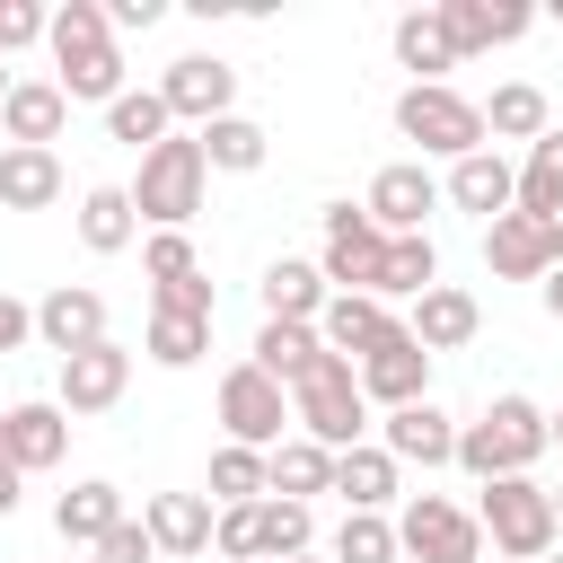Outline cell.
I'll list each match as a JSON object with an SVG mask.
<instances>
[{"instance_id": "cell-20", "label": "cell", "mask_w": 563, "mask_h": 563, "mask_svg": "<svg viewBox=\"0 0 563 563\" xmlns=\"http://www.w3.org/2000/svg\"><path fill=\"white\" fill-rule=\"evenodd\" d=\"M211 493H150L141 501V528H150V545L167 554V563H194V554H211Z\"/></svg>"}, {"instance_id": "cell-3", "label": "cell", "mask_w": 563, "mask_h": 563, "mask_svg": "<svg viewBox=\"0 0 563 563\" xmlns=\"http://www.w3.org/2000/svg\"><path fill=\"white\" fill-rule=\"evenodd\" d=\"M537 457H545V405H528V396H493L475 422H457V466H466L475 484L528 475Z\"/></svg>"}, {"instance_id": "cell-23", "label": "cell", "mask_w": 563, "mask_h": 563, "mask_svg": "<svg viewBox=\"0 0 563 563\" xmlns=\"http://www.w3.org/2000/svg\"><path fill=\"white\" fill-rule=\"evenodd\" d=\"M255 290H264V317H273V325H317V308L334 299V290H325V273H317L308 255H273Z\"/></svg>"}, {"instance_id": "cell-31", "label": "cell", "mask_w": 563, "mask_h": 563, "mask_svg": "<svg viewBox=\"0 0 563 563\" xmlns=\"http://www.w3.org/2000/svg\"><path fill=\"white\" fill-rule=\"evenodd\" d=\"M132 238H141L132 194H123V185H88V194H79V246H88V255H123Z\"/></svg>"}, {"instance_id": "cell-45", "label": "cell", "mask_w": 563, "mask_h": 563, "mask_svg": "<svg viewBox=\"0 0 563 563\" xmlns=\"http://www.w3.org/2000/svg\"><path fill=\"white\" fill-rule=\"evenodd\" d=\"M167 18V0H106V26L114 35H132V26H158Z\"/></svg>"}, {"instance_id": "cell-1", "label": "cell", "mask_w": 563, "mask_h": 563, "mask_svg": "<svg viewBox=\"0 0 563 563\" xmlns=\"http://www.w3.org/2000/svg\"><path fill=\"white\" fill-rule=\"evenodd\" d=\"M44 44H53V88L70 106H114L123 97V44L106 26V0H62Z\"/></svg>"}, {"instance_id": "cell-46", "label": "cell", "mask_w": 563, "mask_h": 563, "mask_svg": "<svg viewBox=\"0 0 563 563\" xmlns=\"http://www.w3.org/2000/svg\"><path fill=\"white\" fill-rule=\"evenodd\" d=\"M18 343H35V308L0 290V352H18Z\"/></svg>"}, {"instance_id": "cell-29", "label": "cell", "mask_w": 563, "mask_h": 563, "mask_svg": "<svg viewBox=\"0 0 563 563\" xmlns=\"http://www.w3.org/2000/svg\"><path fill=\"white\" fill-rule=\"evenodd\" d=\"M387 44H396V70H413V88H440V70H457V53H449V35H440L431 9H405L387 26Z\"/></svg>"}, {"instance_id": "cell-43", "label": "cell", "mask_w": 563, "mask_h": 563, "mask_svg": "<svg viewBox=\"0 0 563 563\" xmlns=\"http://www.w3.org/2000/svg\"><path fill=\"white\" fill-rule=\"evenodd\" d=\"M88 563H158V545H150V528H141V519H114V528L88 545Z\"/></svg>"}, {"instance_id": "cell-2", "label": "cell", "mask_w": 563, "mask_h": 563, "mask_svg": "<svg viewBox=\"0 0 563 563\" xmlns=\"http://www.w3.org/2000/svg\"><path fill=\"white\" fill-rule=\"evenodd\" d=\"M290 431L317 440V449H334V457L369 440V405H361V378H352L343 352H317V361L290 378Z\"/></svg>"}, {"instance_id": "cell-18", "label": "cell", "mask_w": 563, "mask_h": 563, "mask_svg": "<svg viewBox=\"0 0 563 563\" xmlns=\"http://www.w3.org/2000/svg\"><path fill=\"white\" fill-rule=\"evenodd\" d=\"M475 325H484V308H475V290H457V282H431V290L405 308V334H413L431 361H440V352H466Z\"/></svg>"}, {"instance_id": "cell-19", "label": "cell", "mask_w": 563, "mask_h": 563, "mask_svg": "<svg viewBox=\"0 0 563 563\" xmlns=\"http://www.w3.org/2000/svg\"><path fill=\"white\" fill-rule=\"evenodd\" d=\"M378 449H387L396 466H457V422L422 396V405H396V413L378 422Z\"/></svg>"}, {"instance_id": "cell-21", "label": "cell", "mask_w": 563, "mask_h": 563, "mask_svg": "<svg viewBox=\"0 0 563 563\" xmlns=\"http://www.w3.org/2000/svg\"><path fill=\"white\" fill-rule=\"evenodd\" d=\"M510 194H519V167L501 158V150H466L449 176H440V202H457V211H475L484 229L510 211Z\"/></svg>"}, {"instance_id": "cell-33", "label": "cell", "mask_w": 563, "mask_h": 563, "mask_svg": "<svg viewBox=\"0 0 563 563\" xmlns=\"http://www.w3.org/2000/svg\"><path fill=\"white\" fill-rule=\"evenodd\" d=\"M431 282H440V246H431V229H422V238H387V255H378V299H387V308H396V299L413 308Z\"/></svg>"}, {"instance_id": "cell-27", "label": "cell", "mask_w": 563, "mask_h": 563, "mask_svg": "<svg viewBox=\"0 0 563 563\" xmlns=\"http://www.w3.org/2000/svg\"><path fill=\"white\" fill-rule=\"evenodd\" d=\"M334 493H343V510H387V501L405 493V466H396L378 440H361V449L334 457Z\"/></svg>"}, {"instance_id": "cell-47", "label": "cell", "mask_w": 563, "mask_h": 563, "mask_svg": "<svg viewBox=\"0 0 563 563\" xmlns=\"http://www.w3.org/2000/svg\"><path fill=\"white\" fill-rule=\"evenodd\" d=\"M537 299H545V317H554V325H563V264H554V273H545V282H537Z\"/></svg>"}, {"instance_id": "cell-35", "label": "cell", "mask_w": 563, "mask_h": 563, "mask_svg": "<svg viewBox=\"0 0 563 563\" xmlns=\"http://www.w3.org/2000/svg\"><path fill=\"white\" fill-rule=\"evenodd\" d=\"M264 475H273V493L282 501H308V493H334V449H317V440H282L273 457H264Z\"/></svg>"}, {"instance_id": "cell-14", "label": "cell", "mask_w": 563, "mask_h": 563, "mask_svg": "<svg viewBox=\"0 0 563 563\" xmlns=\"http://www.w3.org/2000/svg\"><path fill=\"white\" fill-rule=\"evenodd\" d=\"M70 457V413L53 396H26V405H0V466L18 475H53Z\"/></svg>"}, {"instance_id": "cell-8", "label": "cell", "mask_w": 563, "mask_h": 563, "mask_svg": "<svg viewBox=\"0 0 563 563\" xmlns=\"http://www.w3.org/2000/svg\"><path fill=\"white\" fill-rule=\"evenodd\" d=\"M396 554H413V563H484V528H475V510H457L449 493H405V510H396Z\"/></svg>"}, {"instance_id": "cell-38", "label": "cell", "mask_w": 563, "mask_h": 563, "mask_svg": "<svg viewBox=\"0 0 563 563\" xmlns=\"http://www.w3.org/2000/svg\"><path fill=\"white\" fill-rule=\"evenodd\" d=\"M317 352H325V343H317V325H273V317L255 325V369H264V378H282V387H290Z\"/></svg>"}, {"instance_id": "cell-10", "label": "cell", "mask_w": 563, "mask_h": 563, "mask_svg": "<svg viewBox=\"0 0 563 563\" xmlns=\"http://www.w3.org/2000/svg\"><path fill=\"white\" fill-rule=\"evenodd\" d=\"M158 106H167L185 132H202V123L238 114V70H229L220 53H176V62L158 70Z\"/></svg>"}, {"instance_id": "cell-5", "label": "cell", "mask_w": 563, "mask_h": 563, "mask_svg": "<svg viewBox=\"0 0 563 563\" xmlns=\"http://www.w3.org/2000/svg\"><path fill=\"white\" fill-rule=\"evenodd\" d=\"M202 185H211L202 141H194V132H167V141L141 158V176H132L123 194H132V211H141L150 229H185V220L202 211Z\"/></svg>"}, {"instance_id": "cell-42", "label": "cell", "mask_w": 563, "mask_h": 563, "mask_svg": "<svg viewBox=\"0 0 563 563\" xmlns=\"http://www.w3.org/2000/svg\"><path fill=\"white\" fill-rule=\"evenodd\" d=\"M44 26H53V9H35V0H0V62L26 53V44H44Z\"/></svg>"}, {"instance_id": "cell-7", "label": "cell", "mask_w": 563, "mask_h": 563, "mask_svg": "<svg viewBox=\"0 0 563 563\" xmlns=\"http://www.w3.org/2000/svg\"><path fill=\"white\" fill-rule=\"evenodd\" d=\"M220 431H229V449H282L290 440V387L282 378H264L255 361H238L229 378H220Z\"/></svg>"}, {"instance_id": "cell-53", "label": "cell", "mask_w": 563, "mask_h": 563, "mask_svg": "<svg viewBox=\"0 0 563 563\" xmlns=\"http://www.w3.org/2000/svg\"><path fill=\"white\" fill-rule=\"evenodd\" d=\"M537 563H563V545H554V554H537Z\"/></svg>"}, {"instance_id": "cell-24", "label": "cell", "mask_w": 563, "mask_h": 563, "mask_svg": "<svg viewBox=\"0 0 563 563\" xmlns=\"http://www.w3.org/2000/svg\"><path fill=\"white\" fill-rule=\"evenodd\" d=\"M387 325H396V308H387V299H361V290H334V299L317 308V343L343 352V361H361Z\"/></svg>"}, {"instance_id": "cell-22", "label": "cell", "mask_w": 563, "mask_h": 563, "mask_svg": "<svg viewBox=\"0 0 563 563\" xmlns=\"http://www.w3.org/2000/svg\"><path fill=\"white\" fill-rule=\"evenodd\" d=\"M62 123H70V97H62L53 79H9V106H0L9 150H53Z\"/></svg>"}, {"instance_id": "cell-54", "label": "cell", "mask_w": 563, "mask_h": 563, "mask_svg": "<svg viewBox=\"0 0 563 563\" xmlns=\"http://www.w3.org/2000/svg\"><path fill=\"white\" fill-rule=\"evenodd\" d=\"M62 563H79V554H62Z\"/></svg>"}, {"instance_id": "cell-48", "label": "cell", "mask_w": 563, "mask_h": 563, "mask_svg": "<svg viewBox=\"0 0 563 563\" xmlns=\"http://www.w3.org/2000/svg\"><path fill=\"white\" fill-rule=\"evenodd\" d=\"M18 484H26V475H18V466H0V519L18 510Z\"/></svg>"}, {"instance_id": "cell-32", "label": "cell", "mask_w": 563, "mask_h": 563, "mask_svg": "<svg viewBox=\"0 0 563 563\" xmlns=\"http://www.w3.org/2000/svg\"><path fill=\"white\" fill-rule=\"evenodd\" d=\"M290 554H317V510L264 493L255 501V563H290Z\"/></svg>"}, {"instance_id": "cell-37", "label": "cell", "mask_w": 563, "mask_h": 563, "mask_svg": "<svg viewBox=\"0 0 563 563\" xmlns=\"http://www.w3.org/2000/svg\"><path fill=\"white\" fill-rule=\"evenodd\" d=\"M141 352H150L158 369H194V361L211 352V317H167V308H150V325H141Z\"/></svg>"}, {"instance_id": "cell-9", "label": "cell", "mask_w": 563, "mask_h": 563, "mask_svg": "<svg viewBox=\"0 0 563 563\" xmlns=\"http://www.w3.org/2000/svg\"><path fill=\"white\" fill-rule=\"evenodd\" d=\"M352 378H361V405H378V413H396V405H422L431 396V352L405 334V317L352 361Z\"/></svg>"}, {"instance_id": "cell-16", "label": "cell", "mask_w": 563, "mask_h": 563, "mask_svg": "<svg viewBox=\"0 0 563 563\" xmlns=\"http://www.w3.org/2000/svg\"><path fill=\"white\" fill-rule=\"evenodd\" d=\"M431 18H440V35H449L457 62H466V53H493V44H519V35L537 26L528 0H431Z\"/></svg>"}, {"instance_id": "cell-39", "label": "cell", "mask_w": 563, "mask_h": 563, "mask_svg": "<svg viewBox=\"0 0 563 563\" xmlns=\"http://www.w3.org/2000/svg\"><path fill=\"white\" fill-rule=\"evenodd\" d=\"M273 493V475H264V449H211V510H229V501H264Z\"/></svg>"}, {"instance_id": "cell-13", "label": "cell", "mask_w": 563, "mask_h": 563, "mask_svg": "<svg viewBox=\"0 0 563 563\" xmlns=\"http://www.w3.org/2000/svg\"><path fill=\"white\" fill-rule=\"evenodd\" d=\"M563 264V220H537V211H501L484 229V273L493 282H545Z\"/></svg>"}, {"instance_id": "cell-17", "label": "cell", "mask_w": 563, "mask_h": 563, "mask_svg": "<svg viewBox=\"0 0 563 563\" xmlns=\"http://www.w3.org/2000/svg\"><path fill=\"white\" fill-rule=\"evenodd\" d=\"M35 343L44 352H88V343H106V299L88 290V282H53L44 299H35Z\"/></svg>"}, {"instance_id": "cell-4", "label": "cell", "mask_w": 563, "mask_h": 563, "mask_svg": "<svg viewBox=\"0 0 563 563\" xmlns=\"http://www.w3.org/2000/svg\"><path fill=\"white\" fill-rule=\"evenodd\" d=\"M475 528H484V545H493L501 563H537V554L563 545V528H554V493H545L537 475H493V484L475 493Z\"/></svg>"}, {"instance_id": "cell-50", "label": "cell", "mask_w": 563, "mask_h": 563, "mask_svg": "<svg viewBox=\"0 0 563 563\" xmlns=\"http://www.w3.org/2000/svg\"><path fill=\"white\" fill-rule=\"evenodd\" d=\"M554 528H563V484H554Z\"/></svg>"}, {"instance_id": "cell-15", "label": "cell", "mask_w": 563, "mask_h": 563, "mask_svg": "<svg viewBox=\"0 0 563 563\" xmlns=\"http://www.w3.org/2000/svg\"><path fill=\"white\" fill-rule=\"evenodd\" d=\"M123 387H132V352L106 334V343H88V352H70L62 361V387H53V405L79 422V413H114L123 405Z\"/></svg>"}, {"instance_id": "cell-25", "label": "cell", "mask_w": 563, "mask_h": 563, "mask_svg": "<svg viewBox=\"0 0 563 563\" xmlns=\"http://www.w3.org/2000/svg\"><path fill=\"white\" fill-rule=\"evenodd\" d=\"M114 519H132V510H123V484H106V475H88V484H70V493L53 501V528H62L70 554H88Z\"/></svg>"}, {"instance_id": "cell-44", "label": "cell", "mask_w": 563, "mask_h": 563, "mask_svg": "<svg viewBox=\"0 0 563 563\" xmlns=\"http://www.w3.org/2000/svg\"><path fill=\"white\" fill-rule=\"evenodd\" d=\"M150 308H167V317H211L220 299H211V282L194 273V282H167V290H150Z\"/></svg>"}, {"instance_id": "cell-49", "label": "cell", "mask_w": 563, "mask_h": 563, "mask_svg": "<svg viewBox=\"0 0 563 563\" xmlns=\"http://www.w3.org/2000/svg\"><path fill=\"white\" fill-rule=\"evenodd\" d=\"M545 449H563V405H554V413H545Z\"/></svg>"}, {"instance_id": "cell-12", "label": "cell", "mask_w": 563, "mask_h": 563, "mask_svg": "<svg viewBox=\"0 0 563 563\" xmlns=\"http://www.w3.org/2000/svg\"><path fill=\"white\" fill-rule=\"evenodd\" d=\"M361 211H369V229H378V238H422V220L440 211V176H431L422 158H387V167L369 176Z\"/></svg>"}, {"instance_id": "cell-28", "label": "cell", "mask_w": 563, "mask_h": 563, "mask_svg": "<svg viewBox=\"0 0 563 563\" xmlns=\"http://www.w3.org/2000/svg\"><path fill=\"white\" fill-rule=\"evenodd\" d=\"M510 211H537V220H563V123H545L519 158V194Z\"/></svg>"}, {"instance_id": "cell-36", "label": "cell", "mask_w": 563, "mask_h": 563, "mask_svg": "<svg viewBox=\"0 0 563 563\" xmlns=\"http://www.w3.org/2000/svg\"><path fill=\"white\" fill-rule=\"evenodd\" d=\"M167 132H176V114L158 106V88H123V97L106 106V141H123V150H141V158H150Z\"/></svg>"}, {"instance_id": "cell-52", "label": "cell", "mask_w": 563, "mask_h": 563, "mask_svg": "<svg viewBox=\"0 0 563 563\" xmlns=\"http://www.w3.org/2000/svg\"><path fill=\"white\" fill-rule=\"evenodd\" d=\"M290 563H325V554H290Z\"/></svg>"}, {"instance_id": "cell-6", "label": "cell", "mask_w": 563, "mask_h": 563, "mask_svg": "<svg viewBox=\"0 0 563 563\" xmlns=\"http://www.w3.org/2000/svg\"><path fill=\"white\" fill-rule=\"evenodd\" d=\"M396 132H405L422 158H449V167H457L466 150H493V141H484V106L457 97L449 79H440V88H405V97H396Z\"/></svg>"}, {"instance_id": "cell-41", "label": "cell", "mask_w": 563, "mask_h": 563, "mask_svg": "<svg viewBox=\"0 0 563 563\" xmlns=\"http://www.w3.org/2000/svg\"><path fill=\"white\" fill-rule=\"evenodd\" d=\"M141 273H150V290L194 282V273H202V264H194V238H185V229H150V238H141Z\"/></svg>"}, {"instance_id": "cell-34", "label": "cell", "mask_w": 563, "mask_h": 563, "mask_svg": "<svg viewBox=\"0 0 563 563\" xmlns=\"http://www.w3.org/2000/svg\"><path fill=\"white\" fill-rule=\"evenodd\" d=\"M545 123H554V106H545L537 79H501L493 106H484V141H537Z\"/></svg>"}, {"instance_id": "cell-51", "label": "cell", "mask_w": 563, "mask_h": 563, "mask_svg": "<svg viewBox=\"0 0 563 563\" xmlns=\"http://www.w3.org/2000/svg\"><path fill=\"white\" fill-rule=\"evenodd\" d=\"M0 106H9V62H0Z\"/></svg>"}, {"instance_id": "cell-40", "label": "cell", "mask_w": 563, "mask_h": 563, "mask_svg": "<svg viewBox=\"0 0 563 563\" xmlns=\"http://www.w3.org/2000/svg\"><path fill=\"white\" fill-rule=\"evenodd\" d=\"M325 563H396V519L387 510H343Z\"/></svg>"}, {"instance_id": "cell-30", "label": "cell", "mask_w": 563, "mask_h": 563, "mask_svg": "<svg viewBox=\"0 0 563 563\" xmlns=\"http://www.w3.org/2000/svg\"><path fill=\"white\" fill-rule=\"evenodd\" d=\"M194 141H202V167H220V176H255V167L273 158V132H264L255 114H220V123H202Z\"/></svg>"}, {"instance_id": "cell-11", "label": "cell", "mask_w": 563, "mask_h": 563, "mask_svg": "<svg viewBox=\"0 0 563 563\" xmlns=\"http://www.w3.org/2000/svg\"><path fill=\"white\" fill-rule=\"evenodd\" d=\"M378 255H387V238L369 229V211H361V202H325V246H317L325 290H361V299H378Z\"/></svg>"}, {"instance_id": "cell-26", "label": "cell", "mask_w": 563, "mask_h": 563, "mask_svg": "<svg viewBox=\"0 0 563 563\" xmlns=\"http://www.w3.org/2000/svg\"><path fill=\"white\" fill-rule=\"evenodd\" d=\"M62 150H9L0 141V211H53L62 202Z\"/></svg>"}]
</instances>
